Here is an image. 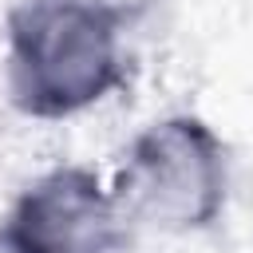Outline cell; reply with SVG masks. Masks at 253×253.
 I'll return each instance as SVG.
<instances>
[{
	"mask_svg": "<svg viewBox=\"0 0 253 253\" xmlns=\"http://www.w3.org/2000/svg\"><path fill=\"white\" fill-rule=\"evenodd\" d=\"M123 24L67 4L20 0L4 20L8 103L40 123L75 119L126 83Z\"/></svg>",
	"mask_w": 253,
	"mask_h": 253,
	"instance_id": "cell-1",
	"label": "cell"
},
{
	"mask_svg": "<svg viewBox=\"0 0 253 253\" xmlns=\"http://www.w3.org/2000/svg\"><path fill=\"white\" fill-rule=\"evenodd\" d=\"M111 190L126 221L158 233H202L225 213L229 150L202 115H162L130 138Z\"/></svg>",
	"mask_w": 253,
	"mask_h": 253,
	"instance_id": "cell-2",
	"label": "cell"
},
{
	"mask_svg": "<svg viewBox=\"0 0 253 253\" xmlns=\"http://www.w3.org/2000/svg\"><path fill=\"white\" fill-rule=\"evenodd\" d=\"M126 213L91 166L63 162L20 186L0 213L4 253H126Z\"/></svg>",
	"mask_w": 253,
	"mask_h": 253,
	"instance_id": "cell-3",
	"label": "cell"
},
{
	"mask_svg": "<svg viewBox=\"0 0 253 253\" xmlns=\"http://www.w3.org/2000/svg\"><path fill=\"white\" fill-rule=\"evenodd\" d=\"M67 4H79V8H91V12H103L111 20H119L123 28L134 24L138 16H146L158 0H67Z\"/></svg>",
	"mask_w": 253,
	"mask_h": 253,
	"instance_id": "cell-4",
	"label": "cell"
}]
</instances>
